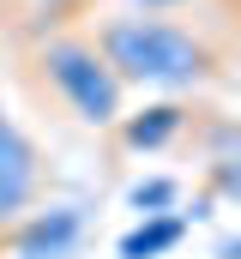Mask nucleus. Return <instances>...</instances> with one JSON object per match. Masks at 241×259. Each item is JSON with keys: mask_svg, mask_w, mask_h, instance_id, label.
<instances>
[{"mask_svg": "<svg viewBox=\"0 0 241 259\" xmlns=\"http://www.w3.org/2000/svg\"><path fill=\"white\" fill-rule=\"evenodd\" d=\"M97 55L109 61L120 84L133 91H169V97H187V91H205L223 78V61L217 49L181 24V18H163V12H120V18H103L97 24Z\"/></svg>", "mask_w": 241, "mask_h": 259, "instance_id": "1", "label": "nucleus"}, {"mask_svg": "<svg viewBox=\"0 0 241 259\" xmlns=\"http://www.w3.org/2000/svg\"><path fill=\"white\" fill-rule=\"evenodd\" d=\"M36 66L66 103V115H78L85 127H115L127 115V84L109 72V61L97 55L85 30H49L36 42Z\"/></svg>", "mask_w": 241, "mask_h": 259, "instance_id": "2", "label": "nucleus"}, {"mask_svg": "<svg viewBox=\"0 0 241 259\" xmlns=\"http://www.w3.org/2000/svg\"><path fill=\"white\" fill-rule=\"evenodd\" d=\"M43 181H49V169H43V151L24 139V127L6 115V103H0V223H18L36 199H43Z\"/></svg>", "mask_w": 241, "mask_h": 259, "instance_id": "3", "label": "nucleus"}, {"mask_svg": "<svg viewBox=\"0 0 241 259\" xmlns=\"http://www.w3.org/2000/svg\"><path fill=\"white\" fill-rule=\"evenodd\" d=\"M78 229H85V217L72 205H49V211H24L12 241H18V259H66Z\"/></svg>", "mask_w": 241, "mask_h": 259, "instance_id": "4", "label": "nucleus"}, {"mask_svg": "<svg viewBox=\"0 0 241 259\" xmlns=\"http://www.w3.org/2000/svg\"><path fill=\"white\" fill-rule=\"evenodd\" d=\"M187 115H193L187 103H151V109H139V115H120L115 133H120L127 151H163V145L187 127Z\"/></svg>", "mask_w": 241, "mask_h": 259, "instance_id": "5", "label": "nucleus"}, {"mask_svg": "<svg viewBox=\"0 0 241 259\" xmlns=\"http://www.w3.org/2000/svg\"><path fill=\"white\" fill-rule=\"evenodd\" d=\"M181 235H187V217L181 211H163V217H145L133 235H120V259H157L181 247Z\"/></svg>", "mask_w": 241, "mask_h": 259, "instance_id": "6", "label": "nucleus"}, {"mask_svg": "<svg viewBox=\"0 0 241 259\" xmlns=\"http://www.w3.org/2000/svg\"><path fill=\"white\" fill-rule=\"evenodd\" d=\"M181 199V181H169V175H157V181H139L133 193H127V205L139 211V217H163L169 205Z\"/></svg>", "mask_w": 241, "mask_h": 259, "instance_id": "7", "label": "nucleus"}, {"mask_svg": "<svg viewBox=\"0 0 241 259\" xmlns=\"http://www.w3.org/2000/svg\"><path fill=\"white\" fill-rule=\"evenodd\" d=\"M36 12H43V18H49L55 30H66V24H72V18L85 12V0H36Z\"/></svg>", "mask_w": 241, "mask_h": 259, "instance_id": "8", "label": "nucleus"}, {"mask_svg": "<svg viewBox=\"0 0 241 259\" xmlns=\"http://www.w3.org/2000/svg\"><path fill=\"white\" fill-rule=\"evenodd\" d=\"M139 6H145V12H163V18H169L175 6H187V0H139Z\"/></svg>", "mask_w": 241, "mask_h": 259, "instance_id": "9", "label": "nucleus"}]
</instances>
